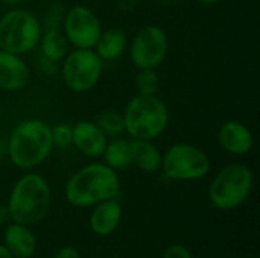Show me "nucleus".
Returning <instances> with one entry per match:
<instances>
[{
  "label": "nucleus",
  "instance_id": "f257e3e1",
  "mask_svg": "<svg viewBox=\"0 0 260 258\" xmlns=\"http://www.w3.org/2000/svg\"><path fill=\"white\" fill-rule=\"evenodd\" d=\"M120 192L119 176L107 164L93 163L76 172L66 186V198L75 207H90L113 199Z\"/></svg>",
  "mask_w": 260,
  "mask_h": 258
},
{
  "label": "nucleus",
  "instance_id": "f03ea898",
  "mask_svg": "<svg viewBox=\"0 0 260 258\" xmlns=\"http://www.w3.org/2000/svg\"><path fill=\"white\" fill-rule=\"evenodd\" d=\"M52 149V128L38 119L18 123L8 140V155L20 169L37 167L50 155Z\"/></svg>",
  "mask_w": 260,
  "mask_h": 258
},
{
  "label": "nucleus",
  "instance_id": "7ed1b4c3",
  "mask_svg": "<svg viewBox=\"0 0 260 258\" xmlns=\"http://www.w3.org/2000/svg\"><path fill=\"white\" fill-rule=\"evenodd\" d=\"M50 207V189L37 173L24 175L14 186L9 196V217L15 224L32 225L40 222Z\"/></svg>",
  "mask_w": 260,
  "mask_h": 258
},
{
  "label": "nucleus",
  "instance_id": "20e7f679",
  "mask_svg": "<svg viewBox=\"0 0 260 258\" xmlns=\"http://www.w3.org/2000/svg\"><path fill=\"white\" fill-rule=\"evenodd\" d=\"M125 131L136 140H154L168 126L169 113L155 94H137L123 113Z\"/></svg>",
  "mask_w": 260,
  "mask_h": 258
},
{
  "label": "nucleus",
  "instance_id": "39448f33",
  "mask_svg": "<svg viewBox=\"0 0 260 258\" xmlns=\"http://www.w3.org/2000/svg\"><path fill=\"white\" fill-rule=\"evenodd\" d=\"M41 40L38 18L26 9H11L0 18V49L15 55L34 50Z\"/></svg>",
  "mask_w": 260,
  "mask_h": 258
},
{
  "label": "nucleus",
  "instance_id": "423d86ee",
  "mask_svg": "<svg viewBox=\"0 0 260 258\" xmlns=\"http://www.w3.org/2000/svg\"><path fill=\"white\" fill-rule=\"evenodd\" d=\"M253 181V173L248 166L230 164L212 181L209 198L219 210H235L250 196Z\"/></svg>",
  "mask_w": 260,
  "mask_h": 258
},
{
  "label": "nucleus",
  "instance_id": "0eeeda50",
  "mask_svg": "<svg viewBox=\"0 0 260 258\" xmlns=\"http://www.w3.org/2000/svg\"><path fill=\"white\" fill-rule=\"evenodd\" d=\"M161 167L168 178L177 181H193L204 178L210 170L209 157L197 146L177 143L161 157Z\"/></svg>",
  "mask_w": 260,
  "mask_h": 258
},
{
  "label": "nucleus",
  "instance_id": "6e6552de",
  "mask_svg": "<svg viewBox=\"0 0 260 258\" xmlns=\"http://www.w3.org/2000/svg\"><path fill=\"white\" fill-rule=\"evenodd\" d=\"M104 62L91 49H76L66 55L62 78L66 85L76 93L91 90L101 79Z\"/></svg>",
  "mask_w": 260,
  "mask_h": 258
},
{
  "label": "nucleus",
  "instance_id": "1a4fd4ad",
  "mask_svg": "<svg viewBox=\"0 0 260 258\" xmlns=\"http://www.w3.org/2000/svg\"><path fill=\"white\" fill-rule=\"evenodd\" d=\"M169 49V41L166 32L158 26H145L142 27L129 49V56L133 64L140 70L157 68L166 58Z\"/></svg>",
  "mask_w": 260,
  "mask_h": 258
},
{
  "label": "nucleus",
  "instance_id": "9d476101",
  "mask_svg": "<svg viewBox=\"0 0 260 258\" xmlns=\"http://www.w3.org/2000/svg\"><path fill=\"white\" fill-rule=\"evenodd\" d=\"M64 32L67 41L76 49H91L102 33V26L91 9L75 6L64 17Z\"/></svg>",
  "mask_w": 260,
  "mask_h": 258
},
{
  "label": "nucleus",
  "instance_id": "9b49d317",
  "mask_svg": "<svg viewBox=\"0 0 260 258\" xmlns=\"http://www.w3.org/2000/svg\"><path fill=\"white\" fill-rule=\"evenodd\" d=\"M30 73L27 64L20 55L0 50V88L5 91L23 90L29 82Z\"/></svg>",
  "mask_w": 260,
  "mask_h": 258
},
{
  "label": "nucleus",
  "instance_id": "f8f14e48",
  "mask_svg": "<svg viewBox=\"0 0 260 258\" xmlns=\"http://www.w3.org/2000/svg\"><path fill=\"white\" fill-rule=\"evenodd\" d=\"M72 143L87 157H102L104 151L108 144L107 135L101 131L96 123L90 122H78L72 126Z\"/></svg>",
  "mask_w": 260,
  "mask_h": 258
},
{
  "label": "nucleus",
  "instance_id": "ddd939ff",
  "mask_svg": "<svg viewBox=\"0 0 260 258\" xmlns=\"http://www.w3.org/2000/svg\"><path fill=\"white\" fill-rule=\"evenodd\" d=\"M218 141L224 151L235 155L248 154L254 144L251 131L244 123L236 120H229L219 128Z\"/></svg>",
  "mask_w": 260,
  "mask_h": 258
},
{
  "label": "nucleus",
  "instance_id": "4468645a",
  "mask_svg": "<svg viewBox=\"0 0 260 258\" xmlns=\"http://www.w3.org/2000/svg\"><path fill=\"white\" fill-rule=\"evenodd\" d=\"M122 219V207L113 198L104 202H99L90 217L91 230L99 236L111 234L120 224Z\"/></svg>",
  "mask_w": 260,
  "mask_h": 258
},
{
  "label": "nucleus",
  "instance_id": "2eb2a0df",
  "mask_svg": "<svg viewBox=\"0 0 260 258\" xmlns=\"http://www.w3.org/2000/svg\"><path fill=\"white\" fill-rule=\"evenodd\" d=\"M5 246L12 254V257L29 258L35 252L37 240L24 225L12 224L5 231Z\"/></svg>",
  "mask_w": 260,
  "mask_h": 258
},
{
  "label": "nucleus",
  "instance_id": "dca6fc26",
  "mask_svg": "<svg viewBox=\"0 0 260 258\" xmlns=\"http://www.w3.org/2000/svg\"><path fill=\"white\" fill-rule=\"evenodd\" d=\"M133 164L145 172H157L161 167V154L149 140L131 138Z\"/></svg>",
  "mask_w": 260,
  "mask_h": 258
},
{
  "label": "nucleus",
  "instance_id": "f3484780",
  "mask_svg": "<svg viewBox=\"0 0 260 258\" xmlns=\"http://www.w3.org/2000/svg\"><path fill=\"white\" fill-rule=\"evenodd\" d=\"M94 47L102 61L116 59L126 49V35L120 29H110L101 33Z\"/></svg>",
  "mask_w": 260,
  "mask_h": 258
},
{
  "label": "nucleus",
  "instance_id": "a211bd4d",
  "mask_svg": "<svg viewBox=\"0 0 260 258\" xmlns=\"http://www.w3.org/2000/svg\"><path fill=\"white\" fill-rule=\"evenodd\" d=\"M105 163L114 170H120L125 167L133 166L131 158V140L128 138H117L107 144L104 151Z\"/></svg>",
  "mask_w": 260,
  "mask_h": 258
},
{
  "label": "nucleus",
  "instance_id": "6ab92c4d",
  "mask_svg": "<svg viewBox=\"0 0 260 258\" xmlns=\"http://www.w3.org/2000/svg\"><path fill=\"white\" fill-rule=\"evenodd\" d=\"M41 43V55L53 62H59L66 58L69 47L67 38L58 29H49L40 40Z\"/></svg>",
  "mask_w": 260,
  "mask_h": 258
},
{
  "label": "nucleus",
  "instance_id": "aec40b11",
  "mask_svg": "<svg viewBox=\"0 0 260 258\" xmlns=\"http://www.w3.org/2000/svg\"><path fill=\"white\" fill-rule=\"evenodd\" d=\"M101 131L108 137H117L125 131V122H123V114L117 111H107L99 116L98 123H96Z\"/></svg>",
  "mask_w": 260,
  "mask_h": 258
},
{
  "label": "nucleus",
  "instance_id": "412c9836",
  "mask_svg": "<svg viewBox=\"0 0 260 258\" xmlns=\"http://www.w3.org/2000/svg\"><path fill=\"white\" fill-rule=\"evenodd\" d=\"M158 75L154 68L142 70L136 78V85L139 90V94H155L158 90Z\"/></svg>",
  "mask_w": 260,
  "mask_h": 258
},
{
  "label": "nucleus",
  "instance_id": "4be33fe9",
  "mask_svg": "<svg viewBox=\"0 0 260 258\" xmlns=\"http://www.w3.org/2000/svg\"><path fill=\"white\" fill-rule=\"evenodd\" d=\"M52 138H53V144H58L61 148L72 144V126L64 123L56 125L52 129Z\"/></svg>",
  "mask_w": 260,
  "mask_h": 258
},
{
  "label": "nucleus",
  "instance_id": "5701e85b",
  "mask_svg": "<svg viewBox=\"0 0 260 258\" xmlns=\"http://www.w3.org/2000/svg\"><path fill=\"white\" fill-rule=\"evenodd\" d=\"M163 258H192V254L183 245H172L165 251Z\"/></svg>",
  "mask_w": 260,
  "mask_h": 258
},
{
  "label": "nucleus",
  "instance_id": "b1692460",
  "mask_svg": "<svg viewBox=\"0 0 260 258\" xmlns=\"http://www.w3.org/2000/svg\"><path fill=\"white\" fill-rule=\"evenodd\" d=\"M53 258H79V252L73 246H66L59 249Z\"/></svg>",
  "mask_w": 260,
  "mask_h": 258
},
{
  "label": "nucleus",
  "instance_id": "393cba45",
  "mask_svg": "<svg viewBox=\"0 0 260 258\" xmlns=\"http://www.w3.org/2000/svg\"><path fill=\"white\" fill-rule=\"evenodd\" d=\"M0 258H14V257H12V254L8 251V248H6V246H2V245H0Z\"/></svg>",
  "mask_w": 260,
  "mask_h": 258
},
{
  "label": "nucleus",
  "instance_id": "a878e982",
  "mask_svg": "<svg viewBox=\"0 0 260 258\" xmlns=\"http://www.w3.org/2000/svg\"><path fill=\"white\" fill-rule=\"evenodd\" d=\"M3 5H8V6H15V5H20L23 3L24 0H0Z\"/></svg>",
  "mask_w": 260,
  "mask_h": 258
},
{
  "label": "nucleus",
  "instance_id": "bb28decb",
  "mask_svg": "<svg viewBox=\"0 0 260 258\" xmlns=\"http://www.w3.org/2000/svg\"><path fill=\"white\" fill-rule=\"evenodd\" d=\"M198 2H201V3H204V5H213V3H218V2H221V0H198Z\"/></svg>",
  "mask_w": 260,
  "mask_h": 258
},
{
  "label": "nucleus",
  "instance_id": "cd10ccee",
  "mask_svg": "<svg viewBox=\"0 0 260 258\" xmlns=\"http://www.w3.org/2000/svg\"><path fill=\"white\" fill-rule=\"evenodd\" d=\"M161 2H175V0H161Z\"/></svg>",
  "mask_w": 260,
  "mask_h": 258
}]
</instances>
